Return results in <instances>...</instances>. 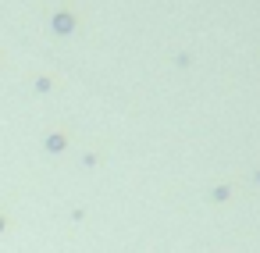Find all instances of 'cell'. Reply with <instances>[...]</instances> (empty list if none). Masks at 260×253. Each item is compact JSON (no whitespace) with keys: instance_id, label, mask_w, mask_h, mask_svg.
Wrapping results in <instances>:
<instances>
[{"instance_id":"cell-1","label":"cell","mask_w":260,"mask_h":253,"mask_svg":"<svg viewBox=\"0 0 260 253\" xmlns=\"http://www.w3.org/2000/svg\"><path fill=\"white\" fill-rule=\"evenodd\" d=\"M57 29L68 33V29H72V18H68V15H57Z\"/></svg>"}]
</instances>
